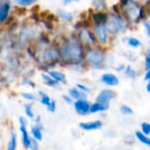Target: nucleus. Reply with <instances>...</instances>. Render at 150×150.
Masks as SVG:
<instances>
[{
    "instance_id": "7c9ffc66",
    "label": "nucleus",
    "mask_w": 150,
    "mask_h": 150,
    "mask_svg": "<svg viewBox=\"0 0 150 150\" xmlns=\"http://www.w3.org/2000/svg\"><path fill=\"white\" fill-rule=\"evenodd\" d=\"M76 88H78L80 91H81V92H83V93H85L87 95L90 93V88L88 86L83 85V84H81V83H78L76 85Z\"/></svg>"
},
{
    "instance_id": "423d86ee",
    "label": "nucleus",
    "mask_w": 150,
    "mask_h": 150,
    "mask_svg": "<svg viewBox=\"0 0 150 150\" xmlns=\"http://www.w3.org/2000/svg\"><path fill=\"white\" fill-rule=\"evenodd\" d=\"M20 122V131L21 132V141L26 149H29L30 147V142H31V136L29 135V132L28 131V121L27 119L21 116L19 117Z\"/></svg>"
},
{
    "instance_id": "39448f33",
    "label": "nucleus",
    "mask_w": 150,
    "mask_h": 150,
    "mask_svg": "<svg viewBox=\"0 0 150 150\" xmlns=\"http://www.w3.org/2000/svg\"><path fill=\"white\" fill-rule=\"evenodd\" d=\"M116 97V93L112 89L110 88H104L100 91V93L97 95L96 98V102L99 103L103 106H104L107 110L110 107V104L111 101Z\"/></svg>"
},
{
    "instance_id": "ea45409f",
    "label": "nucleus",
    "mask_w": 150,
    "mask_h": 150,
    "mask_svg": "<svg viewBox=\"0 0 150 150\" xmlns=\"http://www.w3.org/2000/svg\"><path fill=\"white\" fill-rule=\"evenodd\" d=\"M146 91H147L148 93H150V80L147 81V84H146Z\"/></svg>"
},
{
    "instance_id": "1a4fd4ad",
    "label": "nucleus",
    "mask_w": 150,
    "mask_h": 150,
    "mask_svg": "<svg viewBox=\"0 0 150 150\" xmlns=\"http://www.w3.org/2000/svg\"><path fill=\"white\" fill-rule=\"evenodd\" d=\"M101 81L110 87H117L119 85V79L117 75L111 72H106L103 73L101 76Z\"/></svg>"
},
{
    "instance_id": "c9c22d12",
    "label": "nucleus",
    "mask_w": 150,
    "mask_h": 150,
    "mask_svg": "<svg viewBox=\"0 0 150 150\" xmlns=\"http://www.w3.org/2000/svg\"><path fill=\"white\" fill-rule=\"evenodd\" d=\"M115 69H116V71H117L121 72V71H125V64H119L117 67H116Z\"/></svg>"
},
{
    "instance_id": "9d476101",
    "label": "nucleus",
    "mask_w": 150,
    "mask_h": 150,
    "mask_svg": "<svg viewBox=\"0 0 150 150\" xmlns=\"http://www.w3.org/2000/svg\"><path fill=\"white\" fill-rule=\"evenodd\" d=\"M79 38L80 40L86 45H95L96 42V36L95 35L90 32L89 30L88 29H83L81 33H80V35H79Z\"/></svg>"
},
{
    "instance_id": "a878e982",
    "label": "nucleus",
    "mask_w": 150,
    "mask_h": 150,
    "mask_svg": "<svg viewBox=\"0 0 150 150\" xmlns=\"http://www.w3.org/2000/svg\"><path fill=\"white\" fill-rule=\"evenodd\" d=\"M25 113L27 115L28 117L29 118H34L35 117V113H34V110H33V107H32V104L31 103H27L25 104Z\"/></svg>"
},
{
    "instance_id": "58836bf2",
    "label": "nucleus",
    "mask_w": 150,
    "mask_h": 150,
    "mask_svg": "<svg viewBox=\"0 0 150 150\" xmlns=\"http://www.w3.org/2000/svg\"><path fill=\"white\" fill-rule=\"evenodd\" d=\"M74 1H79V0H64V5H68L71 2H74Z\"/></svg>"
},
{
    "instance_id": "9b49d317",
    "label": "nucleus",
    "mask_w": 150,
    "mask_h": 150,
    "mask_svg": "<svg viewBox=\"0 0 150 150\" xmlns=\"http://www.w3.org/2000/svg\"><path fill=\"white\" fill-rule=\"evenodd\" d=\"M103 123L102 120H94V121H88L82 122L80 124V128L84 131H96L99 130L103 127Z\"/></svg>"
},
{
    "instance_id": "4c0bfd02",
    "label": "nucleus",
    "mask_w": 150,
    "mask_h": 150,
    "mask_svg": "<svg viewBox=\"0 0 150 150\" xmlns=\"http://www.w3.org/2000/svg\"><path fill=\"white\" fill-rule=\"evenodd\" d=\"M145 28H146V34L147 35L150 37V25L148 23H145Z\"/></svg>"
},
{
    "instance_id": "72a5a7b5",
    "label": "nucleus",
    "mask_w": 150,
    "mask_h": 150,
    "mask_svg": "<svg viewBox=\"0 0 150 150\" xmlns=\"http://www.w3.org/2000/svg\"><path fill=\"white\" fill-rule=\"evenodd\" d=\"M47 110H48L50 112H51V113L55 112L56 110H57V103H56V102L53 101V100H51L50 103L47 106Z\"/></svg>"
},
{
    "instance_id": "2f4dec72",
    "label": "nucleus",
    "mask_w": 150,
    "mask_h": 150,
    "mask_svg": "<svg viewBox=\"0 0 150 150\" xmlns=\"http://www.w3.org/2000/svg\"><path fill=\"white\" fill-rule=\"evenodd\" d=\"M29 149H31V150H40L39 142L37 140H35V139L31 138V142H30V147H29Z\"/></svg>"
},
{
    "instance_id": "e433bc0d",
    "label": "nucleus",
    "mask_w": 150,
    "mask_h": 150,
    "mask_svg": "<svg viewBox=\"0 0 150 150\" xmlns=\"http://www.w3.org/2000/svg\"><path fill=\"white\" fill-rule=\"evenodd\" d=\"M144 80H145V81H148V80H150V70H148V71H146L145 72V75H144Z\"/></svg>"
},
{
    "instance_id": "4be33fe9",
    "label": "nucleus",
    "mask_w": 150,
    "mask_h": 150,
    "mask_svg": "<svg viewBox=\"0 0 150 150\" xmlns=\"http://www.w3.org/2000/svg\"><path fill=\"white\" fill-rule=\"evenodd\" d=\"M125 75L128 77V78H130V79H132V80H134L136 77H137V72H136V71L131 66V65H127V66H125Z\"/></svg>"
},
{
    "instance_id": "a211bd4d",
    "label": "nucleus",
    "mask_w": 150,
    "mask_h": 150,
    "mask_svg": "<svg viewBox=\"0 0 150 150\" xmlns=\"http://www.w3.org/2000/svg\"><path fill=\"white\" fill-rule=\"evenodd\" d=\"M135 137L137 138V139L140 143H142V144H144V145H146L147 146H150V138L148 136L143 134L140 131H136Z\"/></svg>"
},
{
    "instance_id": "6e6552de",
    "label": "nucleus",
    "mask_w": 150,
    "mask_h": 150,
    "mask_svg": "<svg viewBox=\"0 0 150 150\" xmlns=\"http://www.w3.org/2000/svg\"><path fill=\"white\" fill-rule=\"evenodd\" d=\"M95 36L96 39L102 44L105 45L108 42V30L105 24L96 25L95 27Z\"/></svg>"
},
{
    "instance_id": "bb28decb",
    "label": "nucleus",
    "mask_w": 150,
    "mask_h": 150,
    "mask_svg": "<svg viewBox=\"0 0 150 150\" xmlns=\"http://www.w3.org/2000/svg\"><path fill=\"white\" fill-rule=\"evenodd\" d=\"M58 15L61 19L66 21H71L72 20V15L68 13V12H64V11H59L58 12Z\"/></svg>"
},
{
    "instance_id": "f3484780",
    "label": "nucleus",
    "mask_w": 150,
    "mask_h": 150,
    "mask_svg": "<svg viewBox=\"0 0 150 150\" xmlns=\"http://www.w3.org/2000/svg\"><path fill=\"white\" fill-rule=\"evenodd\" d=\"M42 81L49 87L50 88H57L58 87V83L57 81H55L48 73H42Z\"/></svg>"
},
{
    "instance_id": "cd10ccee",
    "label": "nucleus",
    "mask_w": 150,
    "mask_h": 150,
    "mask_svg": "<svg viewBox=\"0 0 150 150\" xmlns=\"http://www.w3.org/2000/svg\"><path fill=\"white\" fill-rule=\"evenodd\" d=\"M127 43H128L129 46L133 47V48H137V47H139V46L141 45L140 41L138 40L137 38H134V37H130V38H128Z\"/></svg>"
},
{
    "instance_id": "dca6fc26",
    "label": "nucleus",
    "mask_w": 150,
    "mask_h": 150,
    "mask_svg": "<svg viewBox=\"0 0 150 150\" xmlns=\"http://www.w3.org/2000/svg\"><path fill=\"white\" fill-rule=\"evenodd\" d=\"M93 20H94L96 25L105 24L108 21V16L106 13H104L103 12H98L93 15Z\"/></svg>"
},
{
    "instance_id": "0eeeda50",
    "label": "nucleus",
    "mask_w": 150,
    "mask_h": 150,
    "mask_svg": "<svg viewBox=\"0 0 150 150\" xmlns=\"http://www.w3.org/2000/svg\"><path fill=\"white\" fill-rule=\"evenodd\" d=\"M90 106L91 103L87 99L77 100L73 103L74 110L80 116H87L90 114Z\"/></svg>"
},
{
    "instance_id": "393cba45",
    "label": "nucleus",
    "mask_w": 150,
    "mask_h": 150,
    "mask_svg": "<svg viewBox=\"0 0 150 150\" xmlns=\"http://www.w3.org/2000/svg\"><path fill=\"white\" fill-rule=\"evenodd\" d=\"M93 6L97 10H103L106 8L105 0H93Z\"/></svg>"
},
{
    "instance_id": "b1692460",
    "label": "nucleus",
    "mask_w": 150,
    "mask_h": 150,
    "mask_svg": "<svg viewBox=\"0 0 150 150\" xmlns=\"http://www.w3.org/2000/svg\"><path fill=\"white\" fill-rule=\"evenodd\" d=\"M21 96L28 102H34L37 99V96L35 95H34L33 93H29V92H22L21 94Z\"/></svg>"
},
{
    "instance_id": "7ed1b4c3",
    "label": "nucleus",
    "mask_w": 150,
    "mask_h": 150,
    "mask_svg": "<svg viewBox=\"0 0 150 150\" xmlns=\"http://www.w3.org/2000/svg\"><path fill=\"white\" fill-rule=\"evenodd\" d=\"M42 60L43 65H46L47 67H50V65H55V64L61 61L59 49L57 47H51L43 51Z\"/></svg>"
},
{
    "instance_id": "473e14b6",
    "label": "nucleus",
    "mask_w": 150,
    "mask_h": 150,
    "mask_svg": "<svg viewBox=\"0 0 150 150\" xmlns=\"http://www.w3.org/2000/svg\"><path fill=\"white\" fill-rule=\"evenodd\" d=\"M144 70H145V71L150 70V52L146 56V58H145V64H144Z\"/></svg>"
},
{
    "instance_id": "4468645a",
    "label": "nucleus",
    "mask_w": 150,
    "mask_h": 150,
    "mask_svg": "<svg viewBox=\"0 0 150 150\" xmlns=\"http://www.w3.org/2000/svg\"><path fill=\"white\" fill-rule=\"evenodd\" d=\"M31 138L35 139L37 141H41L42 139V126L41 124H35L31 126L30 129Z\"/></svg>"
},
{
    "instance_id": "20e7f679",
    "label": "nucleus",
    "mask_w": 150,
    "mask_h": 150,
    "mask_svg": "<svg viewBox=\"0 0 150 150\" xmlns=\"http://www.w3.org/2000/svg\"><path fill=\"white\" fill-rule=\"evenodd\" d=\"M106 28L108 32L116 35L118 32L123 31L126 28V23L118 15H111V19L108 21Z\"/></svg>"
},
{
    "instance_id": "f257e3e1",
    "label": "nucleus",
    "mask_w": 150,
    "mask_h": 150,
    "mask_svg": "<svg viewBox=\"0 0 150 150\" xmlns=\"http://www.w3.org/2000/svg\"><path fill=\"white\" fill-rule=\"evenodd\" d=\"M86 63L94 68L100 69L104 65L105 63V54L103 50L99 49H89L85 52Z\"/></svg>"
},
{
    "instance_id": "f8f14e48",
    "label": "nucleus",
    "mask_w": 150,
    "mask_h": 150,
    "mask_svg": "<svg viewBox=\"0 0 150 150\" xmlns=\"http://www.w3.org/2000/svg\"><path fill=\"white\" fill-rule=\"evenodd\" d=\"M10 10L9 0H1L0 1V22H4L8 16Z\"/></svg>"
},
{
    "instance_id": "2eb2a0df",
    "label": "nucleus",
    "mask_w": 150,
    "mask_h": 150,
    "mask_svg": "<svg viewBox=\"0 0 150 150\" xmlns=\"http://www.w3.org/2000/svg\"><path fill=\"white\" fill-rule=\"evenodd\" d=\"M72 100H75V101H77V100H82V99H87L88 97V95L80 91L78 88H71L69 89V94H68Z\"/></svg>"
},
{
    "instance_id": "ddd939ff",
    "label": "nucleus",
    "mask_w": 150,
    "mask_h": 150,
    "mask_svg": "<svg viewBox=\"0 0 150 150\" xmlns=\"http://www.w3.org/2000/svg\"><path fill=\"white\" fill-rule=\"evenodd\" d=\"M50 76L55 81H57L58 84L59 83H65L66 82V76L65 74L60 71H57V70H50L47 72Z\"/></svg>"
},
{
    "instance_id": "c756f323",
    "label": "nucleus",
    "mask_w": 150,
    "mask_h": 150,
    "mask_svg": "<svg viewBox=\"0 0 150 150\" xmlns=\"http://www.w3.org/2000/svg\"><path fill=\"white\" fill-rule=\"evenodd\" d=\"M13 1L19 5V6H30L32 5L33 3H35L37 0H13Z\"/></svg>"
},
{
    "instance_id": "5701e85b",
    "label": "nucleus",
    "mask_w": 150,
    "mask_h": 150,
    "mask_svg": "<svg viewBox=\"0 0 150 150\" xmlns=\"http://www.w3.org/2000/svg\"><path fill=\"white\" fill-rule=\"evenodd\" d=\"M119 110H120L121 114L124 115V116H130V115H132L133 112H134L133 110H132L130 106H128V105H126V104H122V105L120 106Z\"/></svg>"
},
{
    "instance_id": "aec40b11",
    "label": "nucleus",
    "mask_w": 150,
    "mask_h": 150,
    "mask_svg": "<svg viewBox=\"0 0 150 150\" xmlns=\"http://www.w3.org/2000/svg\"><path fill=\"white\" fill-rule=\"evenodd\" d=\"M105 110H107V109L104 106H103L102 104H100L99 103H96V102L92 103L91 106H90V114L103 112V111H105Z\"/></svg>"
},
{
    "instance_id": "f03ea898",
    "label": "nucleus",
    "mask_w": 150,
    "mask_h": 150,
    "mask_svg": "<svg viewBox=\"0 0 150 150\" xmlns=\"http://www.w3.org/2000/svg\"><path fill=\"white\" fill-rule=\"evenodd\" d=\"M121 3L126 17L135 22H138L142 16L141 7L133 0H122Z\"/></svg>"
},
{
    "instance_id": "412c9836",
    "label": "nucleus",
    "mask_w": 150,
    "mask_h": 150,
    "mask_svg": "<svg viewBox=\"0 0 150 150\" xmlns=\"http://www.w3.org/2000/svg\"><path fill=\"white\" fill-rule=\"evenodd\" d=\"M38 96H39V97H40V102H41V103H42V105H44V106L47 107V106L50 103L51 99H50V97L48 95H46L45 93H43V92H42V91H39V92H38Z\"/></svg>"
},
{
    "instance_id": "c85d7f7f",
    "label": "nucleus",
    "mask_w": 150,
    "mask_h": 150,
    "mask_svg": "<svg viewBox=\"0 0 150 150\" xmlns=\"http://www.w3.org/2000/svg\"><path fill=\"white\" fill-rule=\"evenodd\" d=\"M143 134L148 136L150 135V123L147 122H144L141 124V131H140Z\"/></svg>"
},
{
    "instance_id": "6ab92c4d",
    "label": "nucleus",
    "mask_w": 150,
    "mask_h": 150,
    "mask_svg": "<svg viewBox=\"0 0 150 150\" xmlns=\"http://www.w3.org/2000/svg\"><path fill=\"white\" fill-rule=\"evenodd\" d=\"M17 148V134L13 132L11 134V139L6 145V150H16Z\"/></svg>"
},
{
    "instance_id": "f704fd0d",
    "label": "nucleus",
    "mask_w": 150,
    "mask_h": 150,
    "mask_svg": "<svg viewBox=\"0 0 150 150\" xmlns=\"http://www.w3.org/2000/svg\"><path fill=\"white\" fill-rule=\"evenodd\" d=\"M62 97H63L64 101L65 103H67L68 104H71V103H73V100L71 99V97L69 95H64Z\"/></svg>"
}]
</instances>
